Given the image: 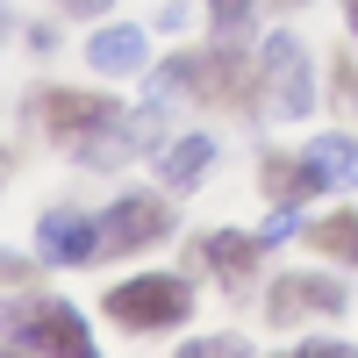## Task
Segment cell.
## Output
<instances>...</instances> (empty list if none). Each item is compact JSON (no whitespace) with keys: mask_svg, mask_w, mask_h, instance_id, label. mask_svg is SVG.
Instances as JSON below:
<instances>
[{"mask_svg":"<svg viewBox=\"0 0 358 358\" xmlns=\"http://www.w3.org/2000/svg\"><path fill=\"white\" fill-rule=\"evenodd\" d=\"M151 94L158 101L194 94V101H215V108H258V72H251V57H236V50H187V57H172V65H158Z\"/></svg>","mask_w":358,"mask_h":358,"instance_id":"1","label":"cell"},{"mask_svg":"<svg viewBox=\"0 0 358 358\" xmlns=\"http://www.w3.org/2000/svg\"><path fill=\"white\" fill-rule=\"evenodd\" d=\"M0 337L22 351H50V358H94V330L79 322V308L50 301V294H8L0 301Z\"/></svg>","mask_w":358,"mask_h":358,"instance_id":"2","label":"cell"},{"mask_svg":"<svg viewBox=\"0 0 358 358\" xmlns=\"http://www.w3.org/2000/svg\"><path fill=\"white\" fill-rule=\"evenodd\" d=\"M108 301V322L115 330H172V322H187L194 315V287L187 280H172V273H136V280H122V287H108L101 294Z\"/></svg>","mask_w":358,"mask_h":358,"instance_id":"3","label":"cell"},{"mask_svg":"<svg viewBox=\"0 0 358 358\" xmlns=\"http://www.w3.org/2000/svg\"><path fill=\"white\" fill-rule=\"evenodd\" d=\"M258 65H265L258 79H273V115L301 122V115L315 108V79H308V57H301V43H294V36H265Z\"/></svg>","mask_w":358,"mask_h":358,"instance_id":"4","label":"cell"},{"mask_svg":"<svg viewBox=\"0 0 358 358\" xmlns=\"http://www.w3.org/2000/svg\"><path fill=\"white\" fill-rule=\"evenodd\" d=\"M165 229H172V208L151 194H129L101 215V251H151V244H165Z\"/></svg>","mask_w":358,"mask_h":358,"instance_id":"5","label":"cell"},{"mask_svg":"<svg viewBox=\"0 0 358 358\" xmlns=\"http://www.w3.org/2000/svg\"><path fill=\"white\" fill-rule=\"evenodd\" d=\"M36 258L43 265H86V258H101V222L79 215V208H50V215L36 222Z\"/></svg>","mask_w":358,"mask_h":358,"instance_id":"6","label":"cell"},{"mask_svg":"<svg viewBox=\"0 0 358 358\" xmlns=\"http://www.w3.org/2000/svg\"><path fill=\"white\" fill-rule=\"evenodd\" d=\"M344 308V287L322 280V273H287L273 280V301H265V315L273 322H301V315H337Z\"/></svg>","mask_w":358,"mask_h":358,"instance_id":"7","label":"cell"},{"mask_svg":"<svg viewBox=\"0 0 358 358\" xmlns=\"http://www.w3.org/2000/svg\"><path fill=\"white\" fill-rule=\"evenodd\" d=\"M36 115H43V122H50L57 136H65V143H79V136L108 129L122 108H115V101H101V94H65V86H50V94L36 101Z\"/></svg>","mask_w":358,"mask_h":358,"instance_id":"8","label":"cell"},{"mask_svg":"<svg viewBox=\"0 0 358 358\" xmlns=\"http://www.w3.org/2000/svg\"><path fill=\"white\" fill-rule=\"evenodd\" d=\"M258 251H265V244H258V236H244V229H215V236L201 244V258H208V265L222 273V287H229V294H251Z\"/></svg>","mask_w":358,"mask_h":358,"instance_id":"9","label":"cell"},{"mask_svg":"<svg viewBox=\"0 0 358 358\" xmlns=\"http://www.w3.org/2000/svg\"><path fill=\"white\" fill-rule=\"evenodd\" d=\"M308 179H315V194L322 187H358V143L351 136H315L308 151H301Z\"/></svg>","mask_w":358,"mask_h":358,"instance_id":"10","label":"cell"},{"mask_svg":"<svg viewBox=\"0 0 358 358\" xmlns=\"http://www.w3.org/2000/svg\"><path fill=\"white\" fill-rule=\"evenodd\" d=\"M86 65L94 72H143L151 65V36H143V29H101V36L86 43Z\"/></svg>","mask_w":358,"mask_h":358,"instance_id":"11","label":"cell"},{"mask_svg":"<svg viewBox=\"0 0 358 358\" xmlns=\"http://www.w3.org/2000/svg\"><path fill=\"white\" fill-rule=\"evenodd\" d=\"M208 165H215V136H179L165 151V187H194Z\"/></svg>","mask_w":358,"mask_h":358,"instance_id":"12","label":"cell"},{"mask_svg":"<svg viewBox=\"0 0 358 358\" xmlns=\"http://www.w3.org/2000/svg\"><path fill=\"white\" fill-rule=\"evenodd\" d=\"M308 244L330 251V258H344V265H358V215H322V222H308Z\"/></svg>","mask_w":358,"mask_h":358,"instance_id":"13","label":"cell"},{"mask_svg":"<svg viewBox=\"0 0 358 358\" xmlns=\"http://www.w3.org/2000/svg\"><path fill=\"white\" fill-rule=\"evenodd\" d=\"M265 194H273V201H301V194H315V179H308V165L301 158H265Z\"/></svg>","mask_w":358,"mask_h":358,"instance_id":"14","label":"cell"},{"mask_svg":"<svg viewBox=\"0 0 358 358\" xmlns=\"http://www.w3.org/2000/svg\"><path fill=\"white\" fill-rule=\"evenodd\" d=\"M208 8H215V29H222V36H236V29L251 22V0H208Z\"/></svg>","mask_w":358,"mask_h":358,"instance_id":"15","label":"cell"},{"mask_svg":"<svg viewBox=\"0 0 358 358\" xmlns=\"http://www.w3.org/2000/svg\"><path fill=\"white\" fill-rule=\"evenodd\" d=\"M280 236H294V208H287V201H280V215L258 229V244H280Z\"/></svg>","mask_w":358,"mask_h":358,"instance_id":"16","label":"cell"},{"mask_svg":"<svg viewBox=\"0 0 358 358\" xmlns=\"http://www.w3.org/2000/svg\"><path fill=\"white\" fill-rule=\"evenodd\" d=\"M0 287H29V265L8 258V251H0Z\"/></svg>","mask_w":358,"mask_h":358,"instance_id":"17","label":"cell"},{"mask_svg":"<svg viewBox=\"0 0 358 358\" xmlns=\"http://www.w3.org/2000/svg\"><path fill=\"white\" fill-rule=\"evenodd\" d=\"M57 8H65V15H108L115 0H57Z\"/></svg>","mask_w":358,"mask_h":358,"instance_id":"18","label":"cell"},{"mask_svg":"<svg viewBox=\"0 0 358 358\" xmlns=\"http://www.w3.org/2000/svg\"><path fill=\"white\" fill-rule=\"evenodd\" d=\"M344 22H351V36H358V0H344Z\"/></svg>","mask_w":358,"mask_h":358,"instance_id":"19","label":"cell"},{"mask_svg":"<svg viewBox=\"0 0 358 358\" xmlns=\"http://www.w3.org/2000/svg\"><path fill=\"white\" fill-rule=\"evenodd\" d=\"M0 43H8V8H0Z\"/></svg>","mask_w":358,"mask_h":358,"instance_id":"20","label":"cell"},{"mask_svg":"<svg viewBox=\"0 0 358 358\" xmlns=\"http://www.w3.org/2000/svg\"><path fill=\"white\" fill-rule=\"evenodd\" d=\"M280 8H294V0H280Z\"/></svg>","mask_w":358,"mask_h":358,"instance_id":"21","label":"cell"}]
</instances>
